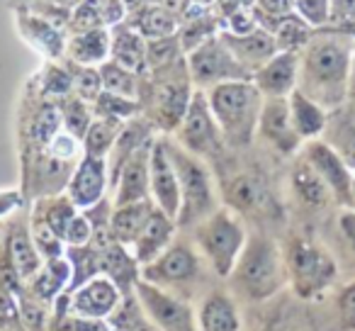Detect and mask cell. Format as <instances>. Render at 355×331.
Here are the masks:
<instances>
[{"label": "cell", "instance_id": "obj_1", "mask_svg": "<svg viewBox=\"0 0 355 331\" xmlns=\"http://www.w3.org/2000/svg\"><path fill=\"white\" fill-rule=\"evenodd\" d=\"M353 49L355 44L343 35L311 37L300 56L297 90L319 103L326 112L340 108L348 98Z\"/></svg>", "mask_w": 355, "mask_h": 331}, {"label": "cell", "instance_id": "obj_27", "mask_svg": "<svg viewBox=\"0 0 355 331\" xmlns=\"http://www.w3.org/2000/svg\"><path fill=\"white\" fill-rule=\"evenodd\" d=\"M336 114H329V122H326V139L331 148H336L340 158L350 166V171L355 169V103L353 108L343 110L336 108Z\"/></svg>", "mask_w": 355, "mask_h": 331}, {"label": "cell", "instance_id": "obj_20", "mask_svg": "<svg viewBox=\"0 0 355 331\" xmlns=\"http://www.w3.org/2000/svg\"><path fill=\"white\" fill-rule=\"evenodd\" d=\"M153 132H156V127H153V124L148 122L144 114H141V117L127 119V122L122 124L117 139H114L112 151H110V156H107L110 188H114V185H117V178H119V173H122L124 163H127L129 158L139 151V148L146 146V144L151 142Z\"/></svg>", "mask_w": 355, "mask_h": 331}, {"label": "cell", "instance_id": "obj_19", "mask_svg": "<svg viewBox=\"0 0 355 331\" xmlns=\"http://www.w3.org/2000/svg\"><path fill=\"white\" fill-rule=\"evenodd\" d=\"M195 316L200 331H241V312L236 300L222 287H212L207 295L200 297Z\"/></svg>", "mask_w": 355, "mask_h": 331}, {"label": "cell", "instance_id": "obj_28", "mask_svg": "<svg viewBox=\"0 0 355 331\" xmlns=\"http://www.w3.org/2000/svg\"><path fill=\"white\" fill-rule=\"evenodd\" d=\"M292 188H295V195L306 205V207H326L331 203V190L326 188V183L321 180V176L311 169L306 158L302 156L300 161L295 163V169H292Z\"/></svg>", "mask_w": 355, "mask_h": 331}, {"label": "cell", "instance_id": "obj_22", "mask_svg": "<svg viewBox=\"0 0 355 331\" xmlns=\"http://www.w3.org/2000/svg\"><path fill=\"white\" fill-rule=\"evenodd\" d=\"M175 232H178L175 219H171L166 212H161V210L156 207L151 219L146 222V227H144V232L139 234V239L132 244L134 258H137L141 266L151 263L153 258H158L171 246L173 239H175Z\"/></svg>", "mask_w": 355, "mask_h": 331}, {"label": "cell", "instance_id": "obj_7", "mask_svg": "<svg viewBox=\"0 0 355 331\" xmlns=\"http://www.w3.org/2000/svg\"><path fill=\"white\" fill-rule=\"evenodd\" d=\"M193 234V244L198 246V251L202 253V258L209 263L212 273L217 278H229L236 266L239 256H241L243 246H246V229L243 222L239 219L236 212L227 207H219L217 212H212L207 219H202L200 224H195L190 229Z\"/></svg>", "mask_w": 355, "mask_h": 331}, {"label": "cell", "instance_id": "obj_32", "mask_svg": "<svg viewBox=\"0 0 355 331\" xmlns=\"http://www.w3.org/2000/svg\"><path fill=\"white\" fill-rule=\"evenodd\" d=\"M100 76H103V90L139 100V88H141L139 74L114 64V61H107V64L100 66Z\"/></svg>", "mask_w": 355, "mask_h": 331}, {"label": "cell", "instance_id": "obj_17", "mask_svg": "<svg viewBox=\"0 0 355 331\" xmlns=\"http://www.w3.org/2000/svg\"><path fill=\"white\" fill-rule=\"evenodd\" d=\"M297 78H300V54L277 51L253 74L251 80L263 93V98H290V93L297 90Z\"/></svg>", "mask_w": 355, "mask_h": 331}, {"label": "cell", "instance_id": "obj_16", "mask_svg": "<svg viewBox=\"0 0 355 331\" xmlns=\"http://www.w3.org/2000/svg\"><path fill=\"white\" fill-rule=\"evenodd\" d=\"M107 185H110L107 158L83 156L78 161V166L73 169V173H71L66 190H69V200L76 207L88 210L105 198Z\"/></svg>", "mask_w": 355, "mask_h": 331}, {"label": "cell", "instance_id": "obj_30", "mask_svg": "<svg viewBox=\"0 0 355 331\" xmlns=\"http://www.w3.org/2000/svg\"><path fill=\"white\" fill-rule=\"evenodd\" d=\"M122 124L124 122H119V119L95 117L83 137V156L107 158L114 146V139H117L119 129H122Z\"/></svg>", "mask_w": 355, "mask_h": 331}, {"label": "cell", "instance_id": "obj_34", "mask_svg": "<svg viewBox=\"0 0 355 331\" xmlns=\"http://www.w3.org/2000/svg\"><path fill=\"white\" fill-rule=\"evenodd\" d=\"M95 117H107V119H119V122H127V119L137 117L141 112V103L134 98H124L117 93H103L98 95V100L93 103Z\"/></svg>", "mask_w": 355, "mask_h": 331}, {"label": "cell", "instance_id": "obj_3", "mask_svg": "<svg viewBox=\"0 0 355 331\" xmlns=\"http://www.w3.org/2000/svg\"><path fill=\"white\" fill-rule=\"evenodd\" d=\"M205 93H207L209 110L217 119L224 144L232 148L251 146L258 132L263 103H266L253 80H229V83H219Z\"/></svg>", "mask_w": 355, "mask_h": 331}, {"label": "cell", "instance_id": "obj_41", "mask_svg": "<svg viewBox=\"0 0 355 331\" xmlns=\"http://www.w3.org/2000/svg\"><path fill=\"white\" fill-rule=\"evenodd\" d=\"M295 6L309 25H324L331 15L329 0H295Z\"/></svg>", "mask_w": 355, "mask_h": 331}, {"label": "cell", "instance_id": "obj_36", "mask_svg": "<svg viewBox=\"0 0 355 331\" xmlns=\"http://www.w3.org/2000/svg\"><path fill=\"white\" fill-rule=\"evenodd\" d=\"M275 42L280 51H297L304 49L306 42L311 40L309 22L300 20V17H285L280 25L275 27Z\"/></svg>", "mask_w": 355, "mask_h": 331}, {"label": "cell", "instance_id": "obj_46", "mask_svg": "<svg viewBox=\"0 0 355 331\" xmlns=\"http://www.w3.org/2000/svg\"><path fill=\"white\" fill-rule=\"evenodd\" d=\"M353 200H355V176H353Z\"/></svg>", "mask_w": 355, "mask_h": 331}, {"label": "cell", "instance_id": "obj_42", "mask_svg": "<svg viewBox=\"0 0 355 331\" xmlns=\"http://www.w3.org/2000/svg\"><path fill=\"white\" fill-rule=\"evenodd\" d=\"M331 17L345 25H355V0H334L331 3Z\"/></svg>", "mask_w": 355, "mask_h": 331}, {"label": "cell", "instance_id": "obj_10", "mask_svg": "<svg viewBox=\"0 0 355 331\" xmlns=\"http://www.w3.org/2000/svg\"><path fill=\"white\" fill-rule=\"evenodd\" d=\"M188 71L195 88L200 90H209L219 83H229V80L253 78V74L234 56V51L229 49L222 37H217V40L212 37L195 51H190Z\"/></svg>", "mask_w": 355, "mask_h": 331}, {"label": "cell", "instance_id": "obj_45", "mask_svg": "<svg viewBox=\"0 0 355 331\" xmlns=\"http://www.w3.org/2000/svg\"><path fill=\"white\" fill-rule=\"evenodd\" d=\"M348 98L355 103V49H353V66H350V80H348Z\"/></svg>", "mask_w": 355, "mask_h": 331}, {"label": "cell", "instance_id": "obj_14", "mask_svg": "<svg viewBox=\"0 0 355 331\" xmlns=\"http://www.w3.org/2000/svg\"><path fill=\"white\" fill-rule=\"evenodd\" d=\"M69 312L80 319H105L122 307L124 295L110 278L95 275L76 292H69Z\"/></svg>", "mask_w": 355, "mask_h": 331}, {"label": "cell", "instance_id": "obj_40", "mask_svg": "<svg viewBox=\"0 0 355 331\" xmlns=\"http://www.w3.org/2000/svg\"><path fill=\"white\" fill-rule=\"evenodd\" d=\"M90 241H93V224L88 222L85 214H76L71 219L69 229H66L64 244H69V246H88Z\"/></svg>", "mask_w": 355, "mask_h": 331}, {"label": "cell", "instance_id": "obj_37", "mask_svg": "<svg viewBox=\"0 0 355 331\" xmlns=\"http://www.w3.org/2000/svg\"><path fill=\"white\" fill-rule=\"evenodd\" d=\"M183 51L180 40H173V37H158L146 44V66L151 71L163 69V66H171L178 61V54Z\"/></svg>", "mask_w": 355, "mask_h": 331}, {"label": "cell", "instance_id": "obj_8", "mask_svg": "<svg viewBox=\"0 0 355 331\" xmlns=\"http://www.w3.org/2000/svg\"><path fill=\"white\" fill-rule=\"evenodd\" d=\"M287 280L302 300L321 297L338 278V263L329 251L309 239H292L285 251Z\"/></svg>", "mask_w": 355, "mask_h": 331}, {"label": "cell", "instance_id": "obj_25", "mask_svg": "<svg viewBox=\"0 0 355 331\" xmlns=\"http://www.w3.org/2000/svg\"><path fill=\"white\" fill-rule=\"evenodd\" d=\"M156 203L153 200H141V203H132V205H122V207H114L112 212V222H110V232L112 239L124 246H132L139 239V234L144 232L146 222L151 219Z\"/></svg>", "mask_w": 355, "mask_h": 331}, {"label": "cell", "instance_id": "obj_39", "mask_svg": "<svg viewBox=\"0 0 355 331\" xmlns=\"http://www.w3.org/2000/svg\"><path fill=\"white\" fill-rule=\"evenodd\" d=\"M44 93L54 95L56 100L66 98V95L73 93V78H71V71L56 69V66H46V71H44Z\"/></svg>", "mask_w": 355, "mask_h": 331}, {"label": "cell", "instance_id": "obj_44", "mask_svg": "<svg viewBox=\"0 0 355 331\" xmlns=\"http://www.w3.org/2000/svg\"><path fill=\"white\" fill-rule=\"evenodd\" d=\"M261 8L272 15H285L292 8V0H261Z\"/></svg>", "mask_w": 355, "mask_h": 331}, {"label": "cell", "instance_id": "obj_13", "mask_svg": "<svg viewBox=\"0 0 355 331\" xmlns=\"http://www.w3.org/2000/svg\"><path fill=\"white\" fill-rule=\"evenodd\" d=\"M148 173H151V198L161 212H166L178 224L180 212V185H178L175 166L168 153V139H153L151 158H148Z\"/></svg>", "mask_w": 355, "mask_h": 331}, {"label": "cell", "instance_id": "obj_15", "mask_svg": "<svg viewBox=\"0 0 355 331\" xmlns=\"http://www.w3.org/2000/svg\"><path fill=\"white\" fill-rule=\"evenodd\" d=\"M256 134L266 144H270L275 151L285 153V156L297 151L302 139H300V134L295 132V127H292L290 103H287V98H266Z\"/></svg>", "mask_w": 355, "mask_h": 331}, {"label": "cell", "instance_id": "obj_33", "mask_svg": "<svg viewBox=\"0 0 355 331\" xmlns=\"http://www.w3.org/2000/svg\"><path fill=\"white\" fill-rule=\"evenodd\" d=\"M56 105H59L61 119H64V127L69 129V134H73L76 139L83 142L85 132H88V127L93 124V112H90L88 103L80 100L78 95L71 93V95H66V98L56 100Z\"/></svg>", "mask_w": 355, "mask_h": 331}, {"label": "cell", "instance_id": "obj_24", "mask_svg": "<svg viewBox=\"0 0 355 331\" xmlns=\"http://www.w3.org/2000/svg\"><path fill=\"white\" fill-rule=\"evenodd\" d=\"M6 251L22 280H32L42 271V256L37 251L35 241H32V232H27L25 222L10 224V237L6 241Z\"/></svg>", "mask_w": 355, "mask_h": 331}, {"label": "cell", "instance_id": "obj_29", "mask_svg": "<svg viewBox=\"0 0 355 331\" xmlns=\"http://www.w3.org/2000/svg\"><path fill=\"white\" fill-rule=\"evenodd\" d=\"M110 40L103 30H90L73 37L69 44V61L80 66H95L110 54Z\"/></svg>", "mask_w": 355, "mask_h": 331}, {"label": "cell", "instance_id": "obj_23", "mask_svg": "<svg viewBox=\"0 0 355 331\" xmlns=\"http://www.w3.org/2000/svg\"><path fill=\"white\" fill-rule=\"evenodd\" d=\"M222 40L227 42V46L234 51L239 61L246 66L251 74H256L263 64L272 59L277 54V42L268 32H251V35H222Z\"/></svg>", "mask_w": 355, "mask_h": 331}, {"label": "cell", "instance_id": "obj_11", "mask_svg": "<svg viewBox=\"0 0 355 331\" xmlns=\"http://www.w3.org/2000/svg\"><path fill=\"white\" fill-rule=\"evenodd\" d=\"M134 292H137V300L141 302L144 314L151 319V324H156L158 331H200L198 316L190 302L146 280H139Z\"/></svg>", "mask_w": 355, "mask_h": 331}, {"label": "cell", "instance_id": "obj_43", "mask_svg": "<svg viewBox=\"0 0 355 331\" xmlns=\"http://www.w3.org/2000/svg\"><path fill=\"white\" fill-rule=\"evenodd\" d=\"M338 224H340V232H343L345 241H348L350 251H353V256H355V210H345V212L340 214Z\"/></svg>", "mask_w": 355, "mask_h": 331}, {"label": "cell", "instance_id": "obj_26", "mask_svg": "<svg viewBox=\"0 0 355 331\" xmlns=\"http://www.w3.org/2000/svg\"><path fill=\"white\" fill-rule=\"evenodd\" d=\"M287 103H290L292 127H295V132L300 134L302 142H304V139L311 142V139H316L319 134H324L326 122H329V112H326L319 103L306 98V95L300 93V90L290 93Z\"/></svg>", "mask_w": 355, "mask_h": 331}, {"label": "cell", "instance_id": "obj_31", "mask_svg": "<svg viewBox=\"0 0 355 331\" xmlns=\"http://www.w3.org/2000/svg\"><path fill=\"white\" fill-rule=\"evenodd\" d=\"M110 54H112L114 64L124 66V69L134 71V74H139L146 66V44L141 42V37L129 30H119L112 37Z\"/></svg>", "mask_w": 355, "mask_h": 331}, {"label": "cell", "instance_id": "obj_18", "mask_svg": "<svg viewBox=\"0 0 355 331\" xmlns=\"http://www.w3.org/2000/svg\"><path fill=\"white\" fill-rule=\"evenodd\" d=\"M151 146L153 139L141 146L127 163H124L122 173L114 185V207H122V205L141 203V200H151V173H148V158H151Z\"/></svg>", "mask_w": 355, "mask_h": 331}, {"label": "cell", "instance_id": "obj_6", "mask_svg": "<svg viewBox=\"0 0 355 331\" xmlns=\"http://www.w3.org/2000/svg\"><path fill=\"white\" fill-rule=\"evenodd\" d=\"M168 153L175 166L178 185H180V212H178V229H193L202 219L219 210V198L214 190V176L202 158L185 151L178 142L168 139Z\"/></svg>", "mask_w": 355, "mask_h": 331}, {"label": "cell", "instance_id": "obj_4", "mask_svg": "<svg viewBox=\"0 0 355 331\" xmlns=\"http://www.w3.org/2000/svg\"><path fill=\"white\" fill-rule=\"evenodd\" d=\"M229 282L236 295L253 302L270 300L272 295H277L290 282L285 256L277 248V244L266 234L248 237L246 246L229 275Z\"/></svg>", "mask_w": 355, "mask_h": 331}, {"label": "cell", "instance_id": "obj_2", "mask_svg": "<svg viewBox=\"0 0 355 331\" xmlns=\"http://www.w3.org/2000/svg\"><path fill=\"white\" fill-rule=\"evenodd\" d=\"M207 275H214L209 263L202 258L193 239H173V244L153 258L151 263L141 266V280L190 302L195 297L207 295L212 287H205Z\"/></svg>", "mask_w": 355, "mask_h": 331}, {"label": "cell", "instance_id": "obj_35", "mask_svg": "<svg viewBox=\"0 0 355 331\" xmlns=\"http://www.w3.org/2000/svg\"><path fill=\"white\" fill-rule=\"evenodd\" d=\"M71 78H73V95H78L80 100H85L88 105H93L98 100V95L103 93V76L93 66H80L69 61Z\"/></svg>", "mask_w": 355, "mask_h": 331}, {"label": "cell", "instance_id": "obj_12", "mask_svg": "<svg viewBox=\"0 0 355 331\" xmlns=\"http://www.w3.org/2000/svg\"><path fill=\"white\" fill-rule=\"evenodd\" d=\"M302 156H304L306 163L321 176V180H324L326 188L331 190L336 203L348 210H355V200H353V176L355 173L350 171L348 163L336 153V148H331L329 144L321 142V139H311V142H306Z\"/></svg>", "mask_w": 355, "mask_h": 331}, {"label": "cell", "instance_id": "obj_9", "mask_svg": "<svg viewBox=\"0 0 355 331\" xmlns=\"http://www.w3.org/2000/svg\"><path fill=\"white\" fill-rule=\"evenodd\" d=\"M178 144L190 151L198 158H209V161H217L224 151V137L219 132V124L214 119L212 110L207 103V93L200 88H195L193 100H190V108L185 112L180 127L175 129Z\"/></svg>", "mask_w": 355, "mask_h": 331}, {"label": "cell", "instance_id": "obj_21", "mask_svg": "<svg viewBox=\"0 0 355 331\" xmlns=\"http://www.w3.org/2000/svg\"><path fill=\"white\" fill-rule=\"evenodd\" d=\"M100 273L119 287L124 297L134 295V287L141 280V263L134 258L124 244L112 241L100 248Z\"/></svg>", "mask_w": 355, "mask_h": 331}, {"label": "cell", "instance_id": "obj_5", "mask_svg": "<svg viewBox=\"0 0 355 331\" xmlns=\"http://www.w3.org/2000/svg\"><path fill=\"white\" fill-rule=\"evenodd\" d=\"M193 78L185 61L178 59L175 64L156 69L151 80L141 78L139 103L148 122L161 132H175L183 122L185 112L193 100Z\"/></svg>", "mask_w": 355, "mask_h": 331}, {"label": "cell", "instance_id": "obj_38", "mask_svg": "<svg viewBox=\"0 0 355 331\" xmlns=\"http://www.w3.org/2000/svg\"><path fill=\"white\" fill-rule=\"evenodd\" d=\"M336 314L340 331H355V280L348 282L336 297Z\"/></svg>", "mask_w": 355, "mask_h": 331}]
</instances>
